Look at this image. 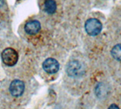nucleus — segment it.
I'll return each instance as SVG.
<instances>
[{
	"mask_svg": "<svg viewBox=\"0 0 121 109\" xmlns=\"http://www.w3.org/2000/svg\"><path fill=\"white\" fill-rule=\"evenodd\" d=\"M2 59L6 66H13L18 60V54L14 49L6 48L2 53Z\"/></svg>",
	"mask_w": 121,
	"mask_h": 109,
	"instance_id": "nucleus-2",
	"label": "nucleus"
},
{
	"mask_svg": "<svg viewBox=\"0 0 121 109\" xmlns=\"http://www.w3.org/2000/svg\"><path fill=\"white\" fill-rule=\"evenodd\" d=\"M102 29L101 22L97 18H89L85 24V30L90 36H96L99 35Z\"/></svg>",
	"mask_w": 121,
	"mask_h": 109,
	"instance_id": "nucleus-1",
	"label": "nucleus"
},
{
	"mask_svg": "<svg viewBox=\"0 0 121 109\" xmlns=\"http://www.w3.org/2000/svg\"><path fill=\"white\" fill-rule=\"evenodd\" d=\"M24 89L25 85L24 82L19 79H14L11 82L9 86V92L11 94V95L14 97H20L24 93Z\"/></svg>",
	"mask_w": 121,
	"mask_h": 109,
	"instance_id": "nucleus-4",
	"label": "nucleus"
},
{
	"mask_svg": "<svg viewBox=\"0 0 121 109\" xmlns=\"http://www.w3.org/2000/svg\"><path fill=\"white\" fill-rule=\"evenodd\" d=\"M57 9V5L55 0H45L44 2V10L48 14H54Z\"/></svg>",
	"mask_w": 121,
	"mask_h": 109,
	"instance_id": "nucleus-8",
	"label": "nucleus"
},
{
	"mask_svg": "<svg viewBox=\"0 0 121 109\" xmlns=\"http://www.w3.org/2000/svg\"><path fill=\"white\" fill-rule=\"evenodd\" d=\"M41 29V25L39 21L36 20H33L28 21L24 26V30L26 33H27L28 35H36V34L40 31Z\"/></svg>",
	"mask_w": 121,
	"mask_h": 109,
	"instance_id": "nucleus-6",
	"label": "nucleus"
},
{
	"mask_svg": "<svg viewBox=\"0 0 121 109\" xmlns=\"http://www.w3.org/2000/svg\"><path fill=\"white\" fill-rule=\"evenodd\" d=\"M108 87L107 85L104 83H98L95 89V95H97L98 98H104L106 95H108Z\"/></svg>",
	"mask_w": 121,
	"mask_h": 109,
	"instance_id": "nucleus-7",
	"label": "nucleus"
},
{
	"mask_svg": "<svg viewBox=\"0 0 121 109\" xmlns=\"http://www.w3.org/2000/svg\"><path fill=\"white\" fill-rule=\"evenodd\" d=\"M111 55L116 60L121 61V44H117L112 48Z\"/></svg>",
	"mask_w": 121,
	"mask_h": 109,
	"instance_id": "nucleus-9",
	"label": "nucleus"
},
{
	"mask_svg": "<svg viewBox=\"0 0 121 109\" xmlns=\"http://www.w3.org/2000/svg\"><path fill=\"white\" fill-rule=\"evenodd\" d=\"M108 109H120V108H119L118 106H117V104H112L110 105Z\"/></svg>",
	"mask_w": 121,
	"mask_h": 109,
	"instance_id": "nucleus-11",
	"label": "nucleus"
},
{
	"mask_svg": "<svg viewBox=\"0 0 121 109\" xmlns=\"http://www.w3.org/2000/svg\"><path fill=\"white\" fill-rule=\"evenodd\" d=\"M59 63L54 58H48L43 63V69L49 74L56 73L59 69Z\"/></svg>",
	"mask_w": 121,
	"mask_h": 109,
	"instance_id": "nucleus-5",
	"label": "nucleus"
},
{
	"mask_svg": "<svg viewBox=\"0 0 121 109\" xmlns=\"http://www.w3.org/2000/svg\"><path fill=\"white\" fill-rule=\"evenodd\" d=\"M66 71L68 76L71 77L80 76L84 73V69L82 63L78 60H71L68 63Z\"/></svg>",
	"mask_w": 121,
	"mask_h": 109,
	"instance_id": "nucleus-3",
	"label": "nucleus"
},
{
	"mask_svg": "<svg viewBox=\"0 0 121 109\" xmlns=\"http://www.w3.org/2000/svg\"><path fill=\"white\" fill-rule=\"evenodd\" d=\"M5 8V0H0V11L2 12V10Z\"/></svg>",
	"mask_w": 121,
	"mask_h": 109,
	"instance_id": "nucleus-10",
	"label": "nucleus"
}]
</instances>
